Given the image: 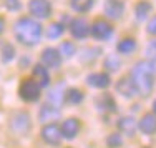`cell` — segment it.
<instances>
[{
  "label": "cell",
  "mask_w": 156,
  "mask_h": 148,
  "mask_svg": "<svg viewBox=\"0 0 156 148\" xmlns=\"http://www.w3.org/2000/svg\"><path fill=\"white\" fill-rule=\"evenodd\" d=\"M111 33H113V27L105 20H96L93 27H91V35L96 40H106Z\"/></svg>",
  "instance_id": "8992f818"
},
{
  "label": "cell",
  "mask_w": 156,
  "mask_h": 148,
  "mask_svg": "<svg viewBox=\"0 0 156 148\" xmlns=\"http://www.w3.org/2000/svg\"><path fill=\"white\" fill-rule=\"evenodd\" d=\"M60 53H62V55H65V57H72V55L75 53V45H73V43H70V42L62 43V47H60Z\"/></svg>",
  "instance_id": "484cf974"
},
{
  "label": "cell",
  "mask_w": 156,
  "mask_h": 148,
  "mask_svg": "<svg viewBox=\"0 0 156 148\" xmlns=\"http://www.w3.org/2000/svg\"><path fill=\"white\" fill-rule=\"evenodd\" d=\"M116 90L126 98H131V97H135V95L138 93L136 85H135V82H133L131 78H121L120 82H118V85H116Z\"/></svg>",
  "instance_id": "8fae6325"
},
{
  "label": "cell",
  "mask_w": 156,
  "mask_h": 148,
  "mask_svg": "<svg viewBox=\"0 0 156 148\" xmlns=\"http://www.w3.org/2000/svg\"><path fill=\"white\" fill-rule=\"evenodd\" d=\"M150 10H151L150 2H140L138 5H136V17H138V20L146 18V15L150 13Z\"/></svg>",
  "instance_id": "7402d4cb"
},
{
  "label": "cell",
  "mask_w": 156,
  "mask_h": 148,
  "mask_svg": "<svg viewBox=\"0 0 156 148\" xmlns=\"http://www.w3.org/2000/svg\"><path fill=\"white\" fill-rule=\"evenodd\" d=\"M146 55L150 58H153V60H156V40H153L151 43H148L146 47Z\"/></svg>",
  "instance_id": "83f0119b"
},
{
  "label": "cell",
  "mask_w": 156,
  "mask_h": 148,
  "mask_svg": "<svg viewBox=\"0 0 156 148\" xmlns=\"http://www.w3.org/2000/svg\"><path fill=\"white\" fill-rule=\"evenodd\" d=\"M62 136V128H58L57 125H47L42 128V138L50 145H58Z\"/></svg>",
  "instance_id": "52a82bcc"
},
{
  "label": "cell",
  "mask_w": 156,
  "mask_h": 148,
  "mask_svg": "<svg viewBox=\"0 0 156 148\" xmlns=\"http://www.w3.org/2000/svg\"><path fill=\"white\" fill-rule=\"evenodd\" d=\"M105 67L108 70H111V72H116V70L120 68V58H118L116 55H110L105 60Z\"/></svg>",
  "instance_id": "cb8c5ba5"
},
{
  "label": "cell",
  "mask_w": 156,
  "mask_h": 148,
  "mask_svg": "<svg viewBox=\"0 0 156 148\" xmlns=\"http://www.w3.org/2000/svg\"><path fill=\"white\" fill-rule=\"evenodd\" d=\"M12 57H13V49H12V45H3L2 47V58L5 62H9V60H12Z\"/></svg>",
  "instance_id": "4316f807"
},
{
  "label": "cell",
  "mask_w": 156,
  "mask_h": 148,
  "mask_svg": "<svg viewBox=\"0 0 156 148\" xmlns=\"http://www.w3.org/2000/svg\"><path fill=\"white\" fill-rule=\"evenodd\" d=\"M98 106L103 110H110V112H115V110H116V103H115V100L111 98L110 95H103V97L98 100Z\"/></svg>",
  "instance_id": "d6986e66"
},
{
  "label": "cell",
  "mask_w": 156,
  "mask_h": 148,
  "mask_svg": "<svg viewBox=\"0 0 156 148\" xmlns=\"http://www.w3.org/2000/svg\"><path fill=\"white\" fill-rule=\"evenodd\" d=\"M153 112H154V113H156V102H154V103H153Z\"/></svg>",
  "instance_id": "1f68e13d"
},
{
  "label": "cell",
  "mask_w": 156,
  "mask_h": 148,
  "mask_svg": "<svg viewBox=\"0 0 156 148\" xmlns=\"http://www.w3.org/2000/svg\"><path fill=\"white\" fill-rule=\"evenodd\" d=\"M28 7H30V12L38 18H47L51 13V5L48 0H32Z\"/></svg>",
  "instance_id": "5b68a950"
},
{
  "label": "cell",
  "mask_w": 156,
  "mask_h": 148,
  "mask_svg": "<svg viewBox=\"0 0 156 148\" xmlns=\"http://www.w3.org/2000/svg\"><path fill=\"white\" fill-rule=\"evenodd\" d=\"M118 127H120V130L123 133H126L128 136H133L136 132V121L133 120L131 117H125V118H120Z\"/></svg>",
  "instance_id": "2e32d148"
},
{
  "label": "cell",
  "mask_w": 156,
  "mask_h": 148,
  "mask_svg": "<svg viewBox=\"0 0 156 148\" xmlns=\"http://www.w3.org/2000/svg\"><path fill=\"white\" fill-rule=\"evenodd\" d=\"M72 7L76 10V12H87V10L91 9L93 5V0H72Z\"/></svg>",
  "instance_id": "ffe728a7"
},
{
  "label": "cell",
  "mask_w": 156,
  "mask_h": 148,
  "mask_svg": "<svg viewBox=\"0 0 156 148\" xmlns=\"http://www.w3.org/2000/svg\"><path fill=\"white\" fill-rule=\"evenodd\" d=\"M2 30H3V20L0 18V32H2Z\"/></svg>",
  "instance_id": "4dcf8cb0"
},
{
  "label": "cell",
  "mask_w": 156,
  "mask_h": 148,
  "mask_svg": "<svg viewBox=\"0 0 156 148\" xmlns=\"http://www.w3.org/2000/svg\"><path fill=\"white\" fill-rule=\"evenodd\" d=\"M135 49H136V42L133 38H123L118 43V52H120V53H125V55L133 53Z\"/></svg>",
  "instance_id": "ac0fdd59"
},
{
  "label": "cell",
  "mask_w": 156,
  "mask_h": 148,
  "mask_svg": "<svg viewBox=\"0 0 156 148\" xmlns=\"http://www.w3.org/2000/svg\"><path fill=\"white\" fill-rule=\"evenodd\" d=\"M5 5L10 10H18L20 9V0H5Z\"/></svg>",
  "instance_id": "f1b7e54d"
},
{
  "label": "cell",
  "mask_w": 156,
  "mask_h": 148,
  "mask_svg": "<svg viewBox=\"0 0 156 148\" xmlns=\"http://www.w3.org/2000/svg\"><path fill=\"white\" fill-rule=\"evenodd\" d=\"M33 78L38 82L40 87H47V85L50 83V75H48V72H47V67L45 65H37L35 68H33Z\"/></svg>",
  "instance_id": "9a60e30c"
},
{
  "label": "cell",
  "mask_w": 156,
  "mask_h": 148,
  "mask_svg": "<svg viewBox=\"0 0 156 148\" xmlns=\"http://www.w3.org/2000/svg\"><path fill=\"white\" fill-rule=\"evenodd\" d=\"M87 82L95 88H106L110 85V77L106 73H91V75H88Z\"/></svg>",
  "instance_id": "5bb4252c"
},
{
  "label": "cell",
  "mask_w": 156,
  "mask_h": 148,
  "mask_svg": "<svg viewBox=\"0 0 156 148\" xmlns=\"http://www.w3.org/2000/svg\"><path fill=\"white\" fill-rule=\"evenodd\" d=\"M106 143H108L110 148H118V146H121V143H123V138H121L120 133H113V135L108 136Z\"/></svg>",
  "instance_id": "d4e9b609"
},
{
  "label": "cell",
  "mask_w": 156,
  "mask_h": 148,
  "mask_svg": "<svg viewBox=\"0 0 156 148\" xmlns=\"http://www.w3.org/2000/svg\"><path fill=\"white\" fill-rule=\"evenodd\" d=\"M18 93L25 102H37L40 98V85L33 78H25L18 88Z\"/></svg>",
  "instance_id": "3957f363"
},
{
  "label": "cell",
  "mask_w": 156,
  "mask_h": 148,
  "mask_svg": "<svg viewBox=\"0 0 156 148\" xmlns=\"http://www.w3.org/2000/svg\"><path fill=\"white\" fill-rule=\"evenodd\" d=\"M140 130L143 133H146V135L156 133V117L153 113H146V115L140 120Z\"/></svg>",
  "instance_id": "4fadbf2b"
},
{
  "label": "cell",
  "mask_w": 156,
  "mask_h": 148,
  "mask_svg": "<svg viewBox=\"0 0 156 148\" xmlns=\"http://www.w3.org/2000/svg\"><path fill=\"white\" fill-rule=\"evenodd\" d=\"M81 100H83V93H81L80 90H76V88H72V90L66 92V102H68V103L78 105V103H81Z\"/></svg>",
  "instance_id": "44dd1931"
},
{
  "label": "cell",
  "mask_w": 156,
  "mask_h": 148,
  "mask_svg": "<svg viewBox=\"0 0 156 148\" xmlns=\"http://www.w3.org/2000/svg\"><path fill=\"white\" fill-rule=\"evenodd\" d=\"M10 127H12V130L15 132V133L23 135V133H27L28 130H30V117H28L27 113H23V112L15 113L13 118H12Z\"/></svg>",
  "instance_id": "277c9868"
},
{
  "label": "cell",
  "mask_w": 156,
  "mask_h": 148,
  "mask_svg": "<svg viewBox=\"0 0 156 148\" xmlns=\"http://www.w3.org/2000/svg\"><path fill=\"white\" fill-rule=\"evenodd\" d=\"M15 35L23 45H35L42 37V27L32 18H20L15 23Z\"/></svg>",
  "instance_id": "7a4b0ae2"
},
{
  "label": "cell",
  "mask_w": 156,
  "mask_h": 148,
  "mask_svg": "<svg viewBox=\"0 0 156 148\" xmlns=\"http://www.w3.org/2000/svg\"><path fill=\"white\" fill-rule=\"evenodd\" d=\"M148 32L153 33V35H156V17L150 22V25H148Z\"/></svg>",
  "instance_id": "f546056e"
},
{
  "label": "cell",
  "mask_w": 156,
  "mask_h": 148,
  "mask_svg": "<svg viewBox=\"0 0 156 148\" xmlns=\"http://www.w3.org/2000/svg\"><path fill=\"white\" fill-rule=\"evenodd\" d=\"M70 30H72L73 37H76V38H85V37L88 35V32H90V27H88L87 20H83V18H75V20L72 22V25H70Z\"/></svg>",
  "instance_id": "7c38bea8"
},
{
  "label": "cell",
  "mask_w": 156,
  "mask_h": 148,
  "mask_svg": "<svg viewBox=\"0 0 156 148\" xmlns=\"http://www.w3.org/2000/svg\"><path fill=\"white\" fill-rule=\"evenodd\" d=\"M60 117V110L57 106L51 105H45L42 110H40V120L42 121H50V120H57Z\"/></svg>",
  "instance_id": "e0dca14e"
},
{
  "label": "cell",
  "mask_w": 156,
  "mask_h": 148,
  "mask_svg": "<svg viewBox=\"0 0 156 148\" xmlns=\"http://www.w3.org/2000/svg\"><path fill=\"white\" fill-rule=\"evenodd\" d=\"M78 132H80V121H78L76 118H68V120L63 121L62 135L65 136V138H68V140L75 138V136L78 135Z\"/></svg>",
  "instance_id": "9c48e42d"
},
{
  "label": "cell",
  "mask_w": 156,
  "mask_h": 148,
  "mask_svg": "<svg viewBox=\"0 0 156 148\" xmlns=\"http://www.w3.org/2000/svg\"><path fill=\"white\" fill-rule=\"evenodd\" d=\"M62 62L60 52L55 49H45L42 53V63L47 67V68H58Z\"/></svg>",
  "instance_id": "ba28073f"
},
{
  "label": "cell",
  "mask_w": 156,
  "mask_h": 148,
  "mask_svg": "<svg viewBox=\"0 0 156 148\" xmlns=\"http://www.w3.org/2000/svg\"><path fill=\"white\" fill-rule=\"evenodd\" d=\"M154 65L151 62H140L131 70V80L136 85V90L141 95H148L153 88Z\"/></svg>",
  "instance_id": "6da1fadb"
},
{
  "label": "cell",
  "mask_w": 156,
  "mask_h": 148,
  "mask_svg": "<svg viewBox=\"0 0 156 148\" xmlns=\"http://www.w3.org/2000/svg\"><path fill=\"white\" fill-rule=\"evenodd\" d=\"M62 33H63V27L60 23H51L47 30V37L48 38H58Z\"/></svg>",
  "instance_id": "603a6c76"
},
{
  "label": "cell",
  "mask_w": 156,
  "mask_h": 148,
  "mask_svg": "<svg viewBox=\"0 0 156 148\" xmlns=\"http://www.w3.org/2000/svg\"><path fill=\"white\" fill-rule=\"evenodd\" d=\"M123 10H125V5L121 0H108L105 3V13L113 20H116V18L123 15Z\"/></svg>",
  "instance_id": "30bf717a"
}]
</instances>
